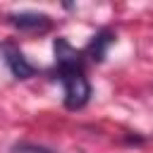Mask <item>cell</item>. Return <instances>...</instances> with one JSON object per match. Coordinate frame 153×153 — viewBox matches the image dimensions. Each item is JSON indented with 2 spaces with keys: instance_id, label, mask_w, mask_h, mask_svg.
Instances as JSON below:
<instances>
[{
  "instance_id": "6da1fadb",
  "label": "cell",
  "mask_w": 153,
  "mask_h": 153,
  "mask_svg": "<svg viewBox=\"0 0 153 153\" xmlns=\"http://www.w3.org/2000/svg\"><path fill=\"white\" fill-rule=\"evenodd\" d=\"M62 88H65V108L67 110H81L91 98V84L84 72H65L57 74Z\"/></svg>"
},
{
  "instance_id": "7a4b0ae2",
  "label": "cell",
  "mask_w": 153,
  "mask_h": 153,
  "mask_svg": "<svg viewBox=\"0 0 153 153\" xmlns=\"http://www.w3.org/2000/svg\"><path fill=\"white\" fill-rule=\"evenodd\" d=\"M53 50H55V74L84 72V53L72 48V43L67 38H55Z\"/></svg>"
},
{
  "instance_id": "3957f363",
  "label": "cell",
  "mask_w": 153,
  "mask_h": 153,
  "mask_svg": "<svg viewBox=\"0 0 153 153\" xmlns=\"http://www.w3.org/2000/svg\"><path fill=\"white\" fill-rule=\"evenodd\" d=\"M2 57H5V65H7V69L12 72L14 79H29V76L36 74V67L26 60V55H24L17 45L5 43V45H2Z\"/></svg>"
},
{
  "instance_id": "277c9868",
  "label": "cell",
  "mask_w": 153,
  "mask_h": 153,
  "mask_svg": "<svg viewBox=\"0 0 153 153\" xmlns=\"http://www.w3.org/2000/svg\"><path fill=\"white\" fill-rule=\"evenodd\" d=\"M10 19V24L12 26H17L19 31H31V33H36V31H48L50 29V17L48 14H43V12H14V14H10L7 17Z\"/></svg>"
},
{
  "instance_id": "5b68a950",
  "label": "cell",
  "mask_w": 153,
  "mask_h": 153,
  "mask_svg": "<svg viewBox=\"0 0 153 153\" xmlns=\"http://www.w3.org/2000/svg\"><path fill=\"white\" fill-rule=\"evenodd\" d=\"M115 43V31L103 26L93 33V38L88 41V48H86V55L93 60V62H103L105 55H108V48Z\"/></svg>"
},
{
  "instance_id": "8992f818",
  "label": "cell",
  "mask_w": 153,
  "mask_h": 153,
  "mask_svg": "<svg viewBox=\"0 0 153 153\" xmlns=\"http://www.w3.org/2000/svg\"><path fill=\"white\" fill-rule=\"evenodd\" d=\"M12 151H29V153H50L48 148H41V146H26V143H19V146H14Z\"/></svg>"
}]
</instances>
